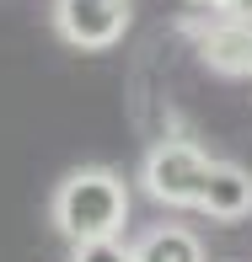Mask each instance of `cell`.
Masks as SVG:
<instances>
[{
  "instance_id": "277c9868",
  "label": "cell",
  "mask_w": 252,
  "mask_h": 262,
  "mask_svg": "<svg viewBox=\"0 0 252 262\" xmlns=\"http://www.w3.org/2000/svg\"><path fill=\"white\" fill-rule=\"evenodd\" d=\"M199 209L220 225H236L252 214V171L236 161H209V177H204V193H199Z\"/></svg>"
},
{
  "instance_id": "7a4b0ae2",
  "label": "cell",
  "mask_w": 252,
  "mask_h": 262,
  "mask_svg": "<svg viewBox=\"0 0 252 262\" xmlns=\"http://www.w3.org/2000/svg\"><path fill=\"white\" fill-rule=\"evenodd\" d=\"M204 177H209V156L193 139H161V145H150L145 166H140L145 193L166 209H199Z\"/></svg>"
},
{
  "instance_id": "3957f363",
  "label": "cell",
  "mask_w": 252,
  "mask_h": 262,
  "mask_svg": "<svg viewBox=\"0 0 252 262\" xmlns=\"http://www.w3.org/2000/svg\"><path fill=\"white\" fill-rule=\"evenodd\" d=\"M54 27L75 49H113L129 27V0H54Z\"/></svg>"
},
{
  "instance_id": "5b68a950",
  "label": "cell",
  "mask_w": 252,
  "mask_h": 262,
  "mask_svg": "<svg viewBox=\"0 0 252 262\" xmlns=\"http://www.w3.org/2000/svg\"><path fill=\"white\" fill-rule=\"evenodd\" d=\"M199 59L220 75H252V21L231 16L199 38Z\"/></svg>"
},
{
  "instance_id": "52a82bcc",
  "label": "cell",
  "mask_w": 252,
  "mask_h": 262,
  "mask_svg": "<svg viewBox=\"0 0 252 262\" xmlns=\"http://www.w3.org/2000/svg\"><path fill=\"white\" fill-rule=\"evenodd\" d=\"M70 262H134V246L118 235H91V241H70Z\"/></svg>"
},
{
  "instance_id": "6da1fadb",
  "label": "cell",
  "mask_w": 252,
  "mask_h": 262,
  "mask_svg": "<svg viewBox=\"0 0 252 262\" xmlns=\"http://www.w3.org/2000/svg\"><path fill=\"white\" fill-rule=\"evenodd\" d=\"M129 225V187L107 166H81L54 187V230L65 241L118 235Z\"/></svg>"
},
{
  "instance_id": "8992f818",
  "label": "cell",
  "mask_w": 252,
  "mask_h": 262,
  "mask_svg": "<svg viewBox=\"0 0 252 262\" xmlns=\"http://www.w3.org/2000/svg\"><path fill=\"white\" fill-rule=\"evenodd\" d=\"M134 262H204V241L188 225H156L134 241Z\"/></svg>"
},
{
  "instance_id": "9c48e42d",
  "label": "cell",
  "mask_w": 252,
  "mask_h": 262,
  "mask_svg": "<svg viewBox=\"0 0 252 262\" xmlns=\"http://www.w3.org/2000/svg\"><path fill=\"white\" fill-rule=\"evenodd\" d=\"M193 6H220V0H193Z\"/></svg>"
},
{
  "instance_id": "ba28073f",
  "label": "cell",
  "mask_w": 252,
  "mask_h": 262,
  "mask_svg": "<svg viewBox=\"0 0 252 262\" xmlns=\"http://www.w3.org/2000/svg\"><path fill=\"white\" fill-rule=\"evenodd\" d=\"M225 11H231V16H242V21H252V0H220Z\"/></svg>"
}]
</instances>
